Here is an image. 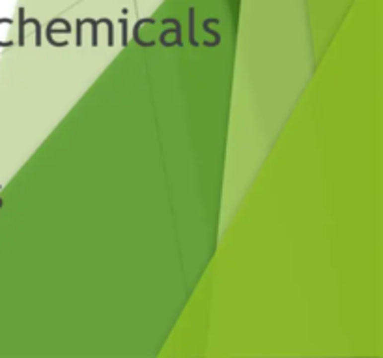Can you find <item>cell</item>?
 Returning <instances> with one entry per match:
<instances>
[{
    "mask_svg": "<svg viewBox=\"0 0 383 358\" xmlns=\"http://www.w3.org/2000/svg\"><path fill=\"white\" fill-rule=\"evenodd\" d=\"M144 23L153 24L155 21H153V19H139V21H137V24H135V28H133V38H135V41H137L139 45H142V47H152V45H155V41H142L141 36H139V30H141V26Z\"/></svg>",
    "mask_w": 383,
    "mask_h": 358,
    "instance_id": "1",
    "label": "cell"
},
{
    "mask_svg": "<svg viewBox=\"0 0 383 358\" xmlns=\"http://www.w3.org/2000/svg\"><path fill=\"white\" fill-rule=\"evenodd\" d=\"M82 23L92 24V47H97V26L101 24V19L95 21V19H82Z\"/></svg>",
    "mask_w": 383,
    "mask_h": 358,
    "instance_id": "2",
    "label": "cell"
},
{
    "mask_svg": "<svg viewBox=\"0 0 383 358\" xmlns=\"http://www.w3.org/2000/svg\"><path fill=\"white\" fill-rule=\"evenodd\" d=\"M19 45L24 47V8H19Z\"/></svg>",
    "mask_w": 383,
    "mask_h": 358,
    "instance_id": "3",
    "label": "cell"
},
{
    "mask_svg": "<svg viewBox=\"0 0 383 358\" xmlns=\"http://www.w3.org/2000/svg\"><path fill=\"white\" fill-rule=\"evenodd\" d=\"M24 24H34L36 26V47H41V24L38 19H24Z\"/></svg>",
    "mask_w": 383,
    "mask_h": 358,
    "instance_id": "4",
    "label": "cell"
},
{
    "mask_svg": "<svg viewBox=\"0 0 383 358\" xmlns=\"http://www.w3.org/2000/svg\"><path fill=\"white\" fill-rule=\"evenodd\" d=\"M193 19H195V9L191 8L189 9V43L196 47V45H198V41H196L195 36H193V32H195L193 30Z\"/></svg>",
    "mask_w": 383,
    "mask_h": 358,
    "instance_id": "5",
    "label": "cell"
},
{
    "mask_svg": "<svg viewBox=\"0 0 383 358\" xmlns=\"http://www.w3.org/2000/svg\"><path fill=\"white\" fill-rule=\"evenodd\" d=\"M120 24H122V45L127 47V45H129V43H127V19L122 17V19H120Z\"/></svg>",
    "mask_w": 383,
    "mask_h": 358,
    "instance_id": "6",
    "label": "cell"
},
{
    "mask_svg": "<svg viewBox=\"0 0 383 358\" xmlns=\"http://www.w3.org/2000/svg\"><path fill=\"white\" fill-rule=\"evenodd\" d=\"M80 26H82V19H77V47L82 45V32H80Z\"/></svg>",
    "mask_w": 383,
    "mask_h": 358,
    "instance_id": "7",
    "label": "cell"
}]
</instances>
